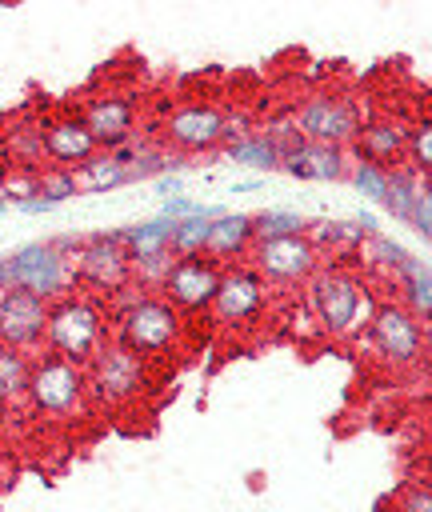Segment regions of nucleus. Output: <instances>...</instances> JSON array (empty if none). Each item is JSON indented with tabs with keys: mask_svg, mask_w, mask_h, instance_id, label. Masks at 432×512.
<instances>
[{
	"mask_svg": "<svg viewBox=\"0 0 432 512\" xmlns=\"http://www.w3.org/2000/svg\"><path fill=\"white\" fill-rule=\"evenodd\" d=\"M76 244L72 236H60V240H32L8 256H0V292L4 288H24L40 300H60L72 292L76 284Z\"/></svg>",
	"mask_w": 432,
	"mask_h": 512,
	"instance_id": "f257e3e1",
	"label": "nucleus"
},
{
	"mask_svg": "<svg viewBox=\"0 0 432 512\" xmlns=\"http://www.w3.org/2000/svg\"><path fill=\"white\" fill-rule=\"evenodd\" d=\"M304 300L328 336H356L376 312L372 288L348 268H316L304 284Z\"/></svg>",
	"mask_w": 432,
	"mask_h": 512,
	"instance_id": "f03ea898",
	"label": "nucleus"
},
{
	"mask_svg": "<svg viewBox=\"0 0 432 512\" xmlns=\"http://www.w3.org/2000/svg\"><path fill=\"white\" fill-rule=\"evenodd\" d=\"M104 340H108L104 308L92 296L68 292V296L48 304V324H44L48 352H56V356H64L72 364H88Z\"/></svg>",
	"mask_w": 432,
	"mask_h": 512,
	"instance_id": "7ed1b4c3",
	"label": "nucleus"
},
{
	"mask_svg": "<svg viewBox=\"0 0 432 512\" xmlns=\"http://www.w3.org/2000/svg\"><path fill=\"white\" fill-rule=\"evenodd\" d=\"M112 324H116V328H112L108 340L132 348V352L144 356V360L172 352L176 340H180V332H184L180 312H176L164 296H132V300H124V308L116 312Z\"/></svg>",
	"mask_w": 432,
	"mask_h": 512,
	"instance_id": "20e7f679",
	"label": "nucleus"
},
{
	"mask_svg": "<svg viewBox=\"0 0 432 512\" xmlns=\"http://www.w3.org/2000/svg\"><path fill=\"white\" fill-rule=\"evenodd\" d=\"M28 404L44 416L68 420L80 416L88 408V380H84V364H72L56 352H44L40 360H32L28 372Z\"/></svg>",
	"mask_w": 432,
	"mask_h": 512,
	"instance_id": "39448f33",
	"label": "nucleus"
},
{
	"mask_svg": "<svg viewBox=\"0 0 432 512\" xmlns=\"http://www.w3.org/2000/svg\"><path fill=\"white\" fill-rule=\"evenodd\" d=\"M84 380H88V400L108 404V408H120V404H132L144 392L148 364L132 348H124L116 340H104L96 348V356L84 364Z\"/></svg>",
	"mask_w": 432,
	"mask_h": 512,
	"instance_id": "423d86ee",
	"label": "nucleus"
},
{
	"mask_svg": "<svg viewBox=\"0 0 432 512\" xmlns=\"http://www.w3.org/2000/svg\"><path fill=\"white\" fill-rule=\"evenodd\" d=\"M72 264H76V284L80 288L116 296V292H128V284H132V260H128V248L120 240V228L84 236L76 244Z\"/></svg>",
	"mask_w": 432,
	"mask_h": 512,
	"instance_id": "0eeeda50",
	"label": "nucleus"
},
{
	"mask_svg": "<svg viewBox=\"0 0 432 512\" xmlns=\"http://www.w3.org/2000/svg\"><path fill=\"white\" fill-rule=\"evenodd\" d=\"M292 120H296V128H300L304 140H312V144H332V148L356 144V136H360V128H364L356 100H348V96H328V92L308 96Z\"/></svg>",
	"mask_w": 432,
	"mask_h": 512,
	"instance_id": "6e6552de",
	"label": "nucleus"
},
{
	"mask_svg": "<svg viewBox=\"0 0 432 512\" xmlns=\"http://www.w3.org/2000/svg\"><path fill=\"white\" fill-rule=\"evenodd\" d=\"M368 344L388 360V364H416L424 352V324L396 300H380L372 320H368Z\"/></svg>",
	"mask_w": 432,
	"mask_h": 512,
	"instance_id": "1a4fd4ad",
	"label": "nucleus"
},
{
	"mask_svg": "<svg viewBox=\"0 0 432 512\" xmlns=\"http://www.w3.org/2000/svg\"><path fill=\"white\" fill-rule=\"evenodd\" d=\"M248 260L264 280H276V284H308V276L320 268V252L312 248L308 232L280 236V240H256Z\"/></svg>",
	"mask_w": 432,
	"mask_h": 512,
	"instance_id": "9d476101",
	"label": "nucleus"
},
{
	"mask_svg": "<svg viewBox=\"0 0 432 512\" xmlns=\"http://www.w3.org/2000/svg\"><path fill=\"white\" fill-rule=\"evenodd\" d=\"M220 272L224 268L208 256H176L160 292L176 312H200V308H212V296L220 288Z\"/></svg>",
	"mask_w": 432,
	"mask_h": 512,
	"instance_id": "9b49d317",
	"label": "nucleus"
},
{
	"mask_svg": "<svg viewBox=\"0 0 432 512\" xmlns=\"http://www.w3.org/2000/svg\"><path fill=\"white\" fill-rule=\"evenodd\" d=\"M268 304V280L252 264H232L220 272V288L212 296V312L220 324H248Z\"/></svg>",
	"mask_w": 432,
	"mask_h": 512,
	"instance_id": "f8f14e48",
	"label": "nucleus"
},
{
	"mask_svg": "<svg viewBox=\"0 0 432 512\" xmlns=\"http://www.w3.org/2000/svg\"><path fill=\"white\" fill-rule=\"evenodd\" d=\"M224 108L204 104V100H188L180 108H172V116L164 120V136L168 144H176L180 152H212L224 144Z\"/></svg>",
	"mask_w": 432,
	"mask_h": 512,
	"instance_id": "ddd939ff",
	"label": "nucleus"
},
{
	"mask_svg": "<svg viewBox=\"0 0 432 512\" xmlns=\"http://www.w3.org/2000/svg\"><path fill=\"white\" fill-rule=\"evenodd\" d=\"M48 324V300L24 292V288H4L0 292V344L28 352L44 340Z\"/></svg>",
	"mask_w": 432,
	"mask_h": 512,
	"instance_id": "4468645a",
	"label": "nucleus"
},
{
	"mask_svg": "<svg viewBox=\"0 0 432 512\" xmlns=\"http://www.w3.org/2000/svg\"><path fill=\"white\" fill-rule=\"evenodd\" d=\"M84 128L92 132L100 152L124 148L132 144V128H136V104L128 96H96L84 104Z\"/></svg>",
	"mask_w": 432,
	"mask_h": 512,
	"instance_id": "2eb2a0df",
	"label": "nucleus"
},
{
	"mask_svg": "<svg viewBox=\"0 0 432 512\" xmlns=\"http://www.w3.org/2000/svg\"><path fill=\"white\" fill-rule=\"evenodd\" d=\"M40 148H44L48 160H56V168H72V172H76L80 164H88V160L100 152L80 116L44 120V124H40Z\"/></svg>",
	"mask_w": 432,
	"mask_h": 512,
	"instance_id": "dca6fc26",
	"label": "nucleus"
},
{
	"mask_svg": "<svg viewBox=\"0 0 432 512\" xmlns=\"http://www.w3.org/2000/svg\"><path fill=\"white\" fill-rule=\"evenodd\" d=\"M348 152L344 148H332V144H312V140H300L284 160L280 168L296 180H344L348 176Z\"/></svg>",
	"mask_w": 432,
	"mask_h": 512,
	"instance_id": "f3484780",
	"label": "nucleus"
},
{
	"mask_svg": "<svg viewBox=\"0 0 432 512\" xmlns=\"http://www.w3.org/2000/svg\"><path fill=\"white\" fill-rule=\"evenodd\" d=\"M252 244H256L252 216H244V212H224V216H216V220H212V228H208L204 256H208V260H216V264L224 268L228 260H248Z\"/></svg>",
	"mask_w": 432,
	"mask_h": 512,
	"instance_id": "a211bd4d",
	"label": "nucleus"
},
{
	"mask_svg": "<svg viewBox=\"0 0 432 512\" xmlns=\"http://www.w3.org/2000/svg\"><path fill=\"white\" fill-rule=\"evenodd\" d=\"M404 148H408V128H404L400 120H388V116L364 124L360 136H356V160H372V164H380V168L400 164Z\"/></svg>",
	"mask_w": 432,
	"mask_h": 512,
	"instance_id": "6ab92c4d",
	"label": "nucleus"
},
{
	"mask_svg": "<svg viewBox=\"0 0 432 512\" xmlns=\"http://www.w3.org/2000/svg\"><path fill=\"white\" fill-rule=\"evenodd\" d=\"M140 152H144L140 144H124V148H112V152H96L88 164L76 168V184L88 188V192L120 188V184H128V168L136 164Z\"/></svg>",
	"mask_w": 432,
	"mask_h": 512,
	"instance_id": "aec40b11",
	"label": "nucleus"
},
{
	"mask_svg": "<svg viewBox=\"0 0 432 512\" xmlns=\"http://www.w3.org/2000/svg\"><path fill=\"white\" fill-rule=\"evenodd\" d=\"M120 240L128 248V260L164 256V252H172V220L156 216V220H144V224H128V228H120Z\"/></svg>",
	"mask_w": 432,
	"mask_h": 512,
	"instance_id": "412c9836",
	"label": "nucleus"
},
{
	"mask_svg": "<svg viewBox=\"0 0 432 512\" xmlns=\"http://www.w3.org/2000/svg\"><path fill=\"white\" fill-rule=\"evenodd\" d=\"M216 216H224V208L204 204L196 216L172 220V256H204L208 228H212V220H216Z\"/></svg>",
	"mask_w": 432,
	"mask_h": 512,
	"instance_id": "4be33fe9",
	"label": "nucleus"
},
{
	"mask_svg": "<svg viewBox=\"0 0 432 512\" xmlns=\"http://www.w3.org/2000/svg\"><path fill=\"white\" fill-rule=\"evenodd\" d=\"M400 288H404V308L420 320V324H428V316H432V276H428V260H416V256H408V264L400 268Z\"/></svg>",
	"mask_w": 432,
	"mask_h": 512,
	"instance_id": "5701e85b",
	"label": "nucleus"
},
{
	"mask_svg": "<svg viewBox=\"0 0 432 512\" xmlns=\"http://www.w3.org/2000/svg\"><path fill=\"white\" fill-rule=\"evenodd\" d=\"M420 180H424V172H416V168H408V164H392V168H388V188H384L380 208L392 212L396 220H404V216H408V204H412V192H416Z\"/></svg>",
	"mask_w": 432,
	"mask_h": 512,
	"instance_id": "b1692460",
	"label": "nucleus"
},
{
	"mask_svg": "<svg viewBox=\"0 0 432 512\" xmlns=\"http://www.w3.org/2000/svg\"><path fill=\"white\" fill-rule=\"evenodd\" d=\"M228 160L232 164H248V168H280V148L272 144V136L268 132H248L244 140H236L232 148H228Z\"/></svg>",
	"mask_w": 432,
	"mask_h": 512,
	"instance_id": "393cba45",
	"label": "nucleus"
},
{
	"mask_svg": "<svg viewBox=\"0 0 432 512\" xmlns=\"http://www.w3.org/2000/svg\"><path fill=\"white\" fill-rule=\"evenodd\" d=\"M28 372H32V360L0 344V404H12L28 392Z\"/></svg>",
	"mask_w": 432,
	"mask_h": 512,
	"instance_id": "a878e982",
	"label": "nucleus"
},
{
	"mask_svg": "<svg viewBox=\"0 0 432 512\" xmlns=\"http://www.w3.org/2000/svg\"><path fill=\"white\" fill-rule=\"evenodd\" d=\"M252 232L256 240H280V236H300L308 232V220L292 208H264L252 216Z\"/></svg>",
	"mask_w": 432,
	"mask_h": 512,
	"instance_id": "bb28decb",
	"label": "nucleus"
},
{
	"mask_svg": "<svg viewBox=\"0 0 432 512\" xmlns=\"http://www.w3.org/2000/svg\"><path fill=\"white\" fill-rule=\"evenodd\" d=\"M308 240H312V248L316 252H324V248H332V252H360V244H364V232L348 220V224H336V220H324V224H316V232H308Z\"/></svg>",
	"mask_w": 432,
	"mask_h": 512,
	"instance_id": "cd10ccee",
	"label": "nucleus"
},
{
	"mask_svg": "<svg viewBox=\"0 0 432 512\" xmlns=\"http://www.w3.org/2000/svg\"><path fill=\"white\" fill-rule=\"evenodd\" d=\"M76 192H80V184H76V172L72 168H56L52 164V168L36 172V196L48 200V204H64Z\"/></svg>",
	"mask_w": 432,
	"mask_h": 512,
	"instance_id": "c85d7f7f",
	"label": "nucleus"
},
{
	"mask_svg": "<svg viewBox=\"0 0 432 512\" xmlns=\"http://www.w3.org/2000/svg\"><path fill=\"white\" fill-rule=\"evenodd\" d=\"M348 176H352V184H356V192L360 196H368V200H384V188H388V168H380V164H372V160H356V164H348Z\"/></svg>",
	"mask_w": 432,
	"mask_h": 512,
	"instance_id": "c756f323",
	"label": "nucleus"
},
{
	"mask_svg": "<svg viewBox=\"0 0 432 512\" xmlns=\"http://www.w3.org/2000/svg\"><path fill=\"white\" fill-rule=\"evenodd\" d=\"M404 152L412 156L408 168H416V172L428 176V168H432V120H428V116L408 128V148H404Z\"/></svg>",
	"mask_w": 432,
	"mask_h": 512,
	"instance_id": "7c9ffc66",
	"label": "nucleus"
},
{
	"mask_svg": "<svg viewBox=\"0 0 432 512\" xmlns=\"http://www.w3.org/2000/svg\"><path fill=\"white\" fill-rule=\"evenodd\" d=\"M404 224L428 240V232H432V196H428V176L416 184V192H412V204H408V216H404Z\"/></svg>",
	"mask_w": 432,
	"mask_h": 512,
	"instance_id": "2f4dec72",
	"label": "nucleus"
},
{
	"mask_svg": "<svg viewBox=\"0 0 432 512\" xmlns=\"http://www.w3.org/2000/svg\"><path fill=\"white\" fill-rule=\"evenodd\" d=\"M204 204H196L192 196H168L164 204H160V216L164 220H184V216H196Z\"/></svg>",
	"mask_w": 432,
	"mask_h": 512,
	"instance_id": "473e14b6",
	"label": "nucleus"
},
{
	"mask_svg": "<svg viewBox=\"0 0 432 512\" xmlns=\"http://www.w3.org/2000/svg\"><path fill=\"white\" fill-rule=\"evenodd\" d=\"M404 512H432V492H428V484L408 492V504H404Z\"/></svg>",
	"mask_w": 432,
	"mask_h": 512,
	"instance_id": "72a5a7b5",
	"label": "nucleus"
},
{
	"mask_svg": "<svg viewBox=\"0 0 432 512\" xmlns=\"http://www.w3.org/2000/svg\"><path fill=\"white\" fill-rule=\"evenodd\" d=\"M156 192L168 200V196H180V172H160L156 176Z\"/></svg>",
	"mask_w": 432,
	"mask_h": 512,
	"instance_id": "f704fd0d",
	"label": "nucleus"
},
{
	"mask_svg": "<svg viewBox=\"0 0 432 512\" xmlns=\"http://www.w3.org/2000/svg\"><path fill=\"white\" fill-rule=\"evenodd\" d=\"M16 208H20V212H52L56 204H48V200H40V196H28V200L16 204Z\"/></svg>",
	"mask_w": 432,
	"mask_h": 512,
	"instance_id": "c9c22d12",
	"label": "nucleus"
},
{
	"mask_svg": "<svg viewBox=\"0 0 432 512\" xmlns=\"http://www.w3.org/2000/svg\"><path fill=\"white\" fill-rule=\"evenodd\" d=\"M256 188H264V176H256V180H236V184H232V192H256Z\"/></svg>",
	"mask_w": 432,
	"mask_h": 512,
	"instance_id": "e433bc0d",
	"label": "nucleus"
}]
</instances>
